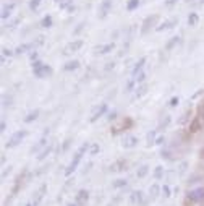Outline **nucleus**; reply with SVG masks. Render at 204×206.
Masks as SVG:
<instances>
[{
	"instance_id": "1",
	"label": "nucleus",
	"mask_w": 204,
	"mask_h": 206,
	"mask_svg": "<svg viewBox=\"0 0 204 206\" xmlns=\"http://www.w3.org/2000/svg\"><path fill=\"white\" fill-rule=\"evenodd\" d=\"M88 143H84L81 148H80V150H78V153H76L75 154V158H73V161L72 162H70V166H68V169L65 170V174L67 175H70V174H72V172H75V170H76V167H78V164H80V161H81V156H83V153L84 151H86L88 150Z\"/></svg>"
},
{
	"instance_id": "2",
	"label": "nucleus",
	"mask_w": 204,
	"mask_h": 206,
	"mask_svg": "<svg viewBox=\"0 0 204 206\" xmlns=\"http://www.w3.org/2000/svg\"><path fill=\"white\" fill-rule=\"evenodd\" d=\"M186 200L189 203H201L204 200V187H199V188H194L191 191H188Z\"/></svg>"
},
{
	"instance_id": "3",
	"label": "nucleus",
	"mask_w": 204,
	"mask_h": 206,
	"mask_svg": "<svg viewBox=\"0 0 204 206\" xmlns=\"http://www.w3.org/2000/svg\"><path fill=\"white\" fill-rule=\"evenodd\" d=\"M159 21V16L157 15H151V16H147L146 20H144V23H143V34H146L147 31L151 29V28L154 26Z\"/></svg>"
},
{
	"instance_id": "4",
	"label": "nucleus",
	"mask_w": 204,
	"mask_h": 206,
	"mask_svg": "<svg viewBox=\"0 0 204 206\" xmlns=\"http://www.w3.org/2000/svg\"><path fill=\"white\" fill-rule=\"evenodd\" d=\"M26 137V132L24 130H21V132H16L15 135H13V137L10 138V141H8V145H7V146H8V148H13V146H16L18 143H20V141L21 140H23Z\"/></svg>"
},
{
	"instance_id": "5",
	"label": "nucleus",
	"mask_w": 204,
	"mask_h": 206,
	"mask_svg": "<svg viewBox=\"0 0 204 206\" xmlns=\"http://www.w3.org/2000/svg\"><path fill=\"white\" fill-rule=\"evenodd\" d=\"M83 47V41H73L65 47V54H73V52H78L80 49Z\"/></svg>"
},
{
	"instance_id": "6",
	"label": "nucleus",
	"mask_w": 204,
	"mask_h": 206,
	"mask_svg": "<svg viewBox=\"0 0 204 206\" xmlns=\"http://www.w3.org/2000/svg\"><path fill=\"white\" fill-rule=\"evenodd\" d=\"M34 75H36L37 78H44V76H49V75H52V68L49 67V65H42L41 68L34 70Z\"/></svg>"
},
{
	"instance_id": "7",
	"label": "nucleus",
	"mask_w": 204,
	"mask_h": 206,
	"mask_svg": "<svg viewBox=\"0 0 204 206\" xmlns=\"http://www.w3.org/2000/svg\"><path fill=\"white\" fill-rule=\"evenodd\" d=\"M105 110H107V105H105V104H101L99 107H97V109L94 110V114H93V115H91V122H96V120L99 119V117L102 115V114H104Z\"/></svg>"
},
{
	"instance_id": "8",
	"label": "nucleus",
	"mask_w": 204,
	"mask_h": 206,
	"mask_svg": "<svg viewBox=\"0 0 204 206\" xmlns=\"http://www.w3.org/2000/svg\"><path fill=\"white\" fill-rule=\"evenodd\" d=\"M110 7H112V2H110V0H104V2H102V5H101V16H102V18L109 13Z\"/></svg>"
},
{
	"instance_id": "9",
	"label": "nucleus",
	"mask_w": 204,
	"mask_h": 206,
	"mask_svg": "<svg viewBox=\"0 0 204 206\" xmlns=\"http://www.w3.org/2000/svg\"><path fill=\"white\" fill-rule=\"evenodd\" d=\"M136 143H138V140H136L135 137H125L122 145H123L125 148H133V146H135Z\"/></svg>"
},
{
	"instance_id": "10",
	"label": "nucleus",
	"mask_w": 204,
	"mask_h": 206,
	"mask_svg": "<svg viewBox=\"0 0 204 206\" xmlns=\"http://www.w3.org/2000/svg\"><path fill=\"white\" fill-rule=\"evenodd\" d=\"M173 25H177V20H168V21H165V23H162L160 26H157V31H164V29H168V28H172Z\"/></svg>"
},
{
	"instance_id": "11",
	"label": "nucleus",
	"mask_w": 204,
	"mask_h": 206,
	"mask_svg": "<svg viewBox=\"0 0 204 206\" xmlns=\"http://www.w3.org/2000/svg\"><path fill=\"white\" fill-rule=\"evenodd\" d=\"M34 47V42H29V44H23V46H18L16 47V54H24L26 51H31V49Z\"/></svg>"
},
{
	"instance_id": "12",
	"label": "nucleus",
	"mask_w": 204,
	"mask_h": 206,
	"mask_svg": "<svg viewBox=\"0 0 204 206\" xmlns=\"http://www.w3.org/2000/svg\"><path fill=\"white\" fill-rule=\"evenodd\" d=\"M88 198H89L88 191H86V190H80V193H78V203H80V204L86 203V201H88Z\"/></svg>"
},
{
	"instance_id": "13",
	"label": "nucleus",
	"mask_w": 204,
	"mask_h": 206,
	"mask_svg": "<svg viewBox=\"0 0 204 206\" xmlns=\"http://www.w3.org/2000/svg\"><path fill=\"white\" fill-rule=\"evenodd\" d=\"M13 7H15L13 3H8L7 7H3V10H2V18H3V20L10 16V13H11V10H13Z\"/></svg>"
},
{
	"instance_id": "14",
	"label": "nucleus",
	"mask_w": 204,
	"mask_h": 206,
	"mask_svg": "<svg viewBox=\"0 0 204 206\" xmlns=\"http://www.w3.org/2000/svg\"><path fill=\"white\" fill-rule=\"evenodd\" d=\"M78 67H80V62L78 60H72V62H67L65 63V70H68V72H70V70H76Z\"/></svg>"
},
{
	"instance_id": "15",
	"label": "nucleus",
	"mask_w": 204,
	"mask_h": 206,
	"mask_svg": "<svg viewBox=\"0 0 204 206\" xmlns=\"http://www.w3.org/2000/svg\"><path fill=\"white\" fill-rule=\"evenodd\" d=\"M144 62H146V59H141V60H139L136 65H135V68H133V76H135V78L139 75V70H141V67L144 65Z\"/></svg>"
},
{
	"instance_id": "16",
	"label": "nucleus",
	"mask_w": 204,
	"mask_h": 206,
	"mask_svg": "<svg viewBox=\"0 0 204 206\" xmlns=\"http://www.w3.org/2000/svg\"><path fill=\"white\" fill-rule=\"evenodd\" d=\"M199 127H201V120L196 117L193 122H191V125H189V130H191V132H198V130H199Z\"/></svg>"
},
{
	"instance_id": "17",
	"label": "nucleus",
	"mask_w": 204,
	"mask_h": 206,
	"mask_svg": "<svg viewBox=\"0 0 204 206\" xmlns=\"http://www.w3.org/2000/svg\"><path fill=\"white\" fill-rule=\"evenodd\" d=\"M198 15H196V13H191V15H189V18H188V25L189 26H194L196 23H198Z\"/></svg>"
},
{
	"instance_id": "18",
	"label": "nucleus",
	"mask_w": 204,
	"mask_h": 206,
	"mask_svg": "<svg viewBox=\"0 0 204 206\" xmlns=\"http://www.w3.org/2000/svg\"><path fill=\"white\" fill-rule=\"evenodd\" d=\"M37 115H39V110H33L29 115L24 119V122H33V120H36V119H37Z\"/></svg>"
},
{
	"instance_id": "19",
	"label": "nucleus",
	"mask_w": 204,
	"mask_h": 206,
	"mask_svg": "<svg viewBox=\"0 0 204 206\" xmlns=\"http://www.w3.org/2000/svg\"><path fill=\"white\" fill-rule=\"evenodd\" d=\"M99 51H101V54H109L110 51H114V44H107V46H102V47H99Z\"/></svg>"
},
{
	"instance_id": "20",
	"label": "nucleus",
	"mask_w": 204,
	"mask_h": 206,
	"mask_svg": "<svg viewBox=\"0 0 204 206\" xmlns=\"http://www.w3.org/2000/svg\"><path fill=\"white\" fill-rule=\"evenodd\" d=\"M141 198H143V193H141V191H135V193H133V196H131V201H133V203H139V201H141Z\"/></svg>"
},
{
	"instance_id": "21",
	"label": "nucleus",
	"mask_w": 204,
	"mask_h": 206,
	"mask_svg": "<svg viewBox=\"0 0 204 206\" xmlns=\"http://www.w3.org/2000/svg\"><path fill=\"white\" fill-rule=\"evenodd\" d=\"M139 5V0H130V2H128V5H126V10H135L136 8V7Z\"/></svg>"
},
{
	"instance_id": "22",
	"label": "nucleus",
	"mask_w": 204,
	"mask_h": 206,
	"mask_svg": "<svg viewBox=\"0 0 204 206\" xmlns=\"http://www.w3.org/2000/svg\"><path fill=\"white\" fill-rule=\"evenodd\" d=\"M44 191H46V187H41V188H39V191L36 193V200H34V203H33V204H37V203L41 201V198H42V193H44Z\"/></svg>"
},
{
	"instance_id": "23",
	"label": "nucleus",
	"mask_w": 204,
	"mask_h": 206,
	"mask_svg": "<svg viewBox=\"0 0 204 206\" xmlns=\"http://www.w3.org/2000/svg\"><path fill=\"white\" fill-rule=\"evenodd\" d=\"M41 25L44 26V28H50V26H52V18L47 15V16H46L44 20H42V23H41Z\"/></svg>"
},
{
	"instance_id": "24",
	"label": "nucleus",
	"mask_w": 204,
	"mask_h": 206,
	"mask_svg": "<svg viewBox=\"0 0 204 206\" xmlns=\"http://www.w3.org/2000/svg\"><path fill=\"white\" fill-rule=\"evenodd\" d=\"M147 170H149V169H147V166H143V167H139V170H138V177H139V179H141V177H144L146 174H147Z\"/></svg>"
},
{
	"instance_id": "25",
	"label": "nucleus",
	"mask_w": 204,
	"mask_h": 206,
	"mask_svg": "<svg viewBox=\"0 0 204 206\" xmlns=\"http://www.w3.org/2000/svg\"><path fill=\"white\" fill-rule=\"evenodd\" d=\"M146 91H147V86L146 84H143L141 88H138V93H136V97H141V96H144L146 94Z\"/></svg>"
},
{
	"instance_id": "26",
	"label": "nucleus",
	"mask_w": 204,
	"mask_h": 206,
	"mask_svg": "<svg viewBox=\"0 0 204 206\" xmlns=\"http://www.w3.org/2000/svg\"><path fill=\"white\" fill-rule=\"evenodd\" d=\"M162 174H164V169L162 167H156V172H154V177H156V179H160V177H162Z\"/></svg>"
},
{
	"instance_id": "27",
	"label": "nucleus",
	"mask_w": 204,
	"mask_h": 206,
	"mask_svg": "<svg viewBox=\"0 0 204 206\" xmlns=\"http://www.w3.org/2000/svg\"><path fill=\"white\" fill-rule=\"evenodd\" d=\"M178 41H180L178 38H172V41H170V42H168V44H167V49H168V51H170V49H172V47H173L175 44H178Z\"/></svg>"
},
{
	"instance_id": "28",
	"label": "nucleus",
	"mask_w": 204,
	"mask_h": 206,
	"mask_svg": "<svg viewBox=\"0 0 204 206\" xmlns=\"http://www.w3.org/2000/svg\"><path fill=\"white\" fill-rule=\"evenodd\" d=\"M39 3H41V0H31V2H29V7H31L33 10H36L37 7H39Z\"/></svg>"
},
{
	"instance_id": "29",
	"label": "nucleus",
	"mask_w": 204,
	"mask_h": 206,
	"mask_svg": "<svg viewBox=\"0 0 204 206\" xmlns=\"http://www.w3.org/2000/svg\"><path fill=\"white\" fill-rule=\"evenodd\" d=\"M44 145H46V138H42L39 143H37V146H34V148H33V151H37L39 148H41V146H44Z\"/></svg>"
},
{
	"instance_id": "30",
	"label": "nucleus",
	"mask_w": 204,
	"mask_h": 206,
	"mask_svg": "<svg viewBox=\"0 0 204 206\" xmlns=\"http://www.w3.org/2000/svg\"><path fill=\"white\" fill-rule=\"evenodd\" d=\"M49 153H50V146H49V148H46V150H44V151H42V153H41V156H39V159H44V158H46V156H47Z\"/></svg>"
},
{
	"instance_id": "31",
	"label": "nucleus",
	"mask_w": 204,
	"mask_h": 206,
	"mask_svg": "<svg viewBox=\"0 0 204 206\" xmlns=\"http://www.w3.org/2000/svg\"><path fill=\"white\" fill-rule=\"evenodd\" d=\"M144 78H146V75H144V73H139V75L135 78V80H136V83H143V81H144Z\"/></svg>"
},
{
	"instance_id": "32",
	"label": "nucleus",
	"mask_w": 204,
	"mask_h": 206,
	"mask_svg": "<svg viewBox=\"0 0 204 206\" xmlns=\"http://www.w3.org/2000/svg\"><path fill=\"white\" fill-rule=\"evenodd\" d=\"M157 193H159V187H157V185H152V187H151V195L156 196Z\"/></svg>"
},
{
	"instance_id": "33",
	"label": "nucleus",
	"mask_w": 204,
	"mask_h": 206,
	"mask_svg": "<svg viewBox=\"0 0 204 206\" xmlns=\"http://www.w3.org/2000/svg\"><path fill=\"white\" fill-rule=\"evenodd\" d=\"M42 65H44V63L39 62V60H37V62H34V63H33V72H34V70H37V68H41Z\"/></svg>"
},
{
	"instance_id": "34",
	"label": "nucleus",
	"mask_w": 204,
	"mask_h": 206,
	"mask_svg": "<svg viewBox=\"0 0 204 206\" xmlns=\"http://www.w3.org/2000/svg\"><path fill=\"white\" fill-rule=\"evenodd\" d=\"M154 132H151L149 135H147V145H154Z\"/></svg>"
},
{
	"instance_id": "35",
	"label": "nucleus",
	"mask_w": 204,
	"mask_h": 206,
	"mask_svg": "<svg viewBox=\"0 0 204 206\" xmlns=\"http://www.w3.org/2000/svg\"><path fill=\"white\" fill-rule=\"evenodd\" d=\"M125 183H126V180H115L114 187H122V185H125Z\"/></svg>"
},
{
	"instance_id": "36",
	"label": "nucleus",
	"mask_w": 204,
	"mask_h": 206,
	"mask_svg": "<svg viewBox=\"0 0 204 206\" xmlns=\"http://www.w3.org/2000/svg\"><path fill=\"white\" fill-rule=\"evenodd\" d=\"M162 191L165 193V196H170V188H168L167 185H164V187H162Z\"/></svg>"
},
{
	"instance_id": "37",
	"label": "nucleus",
	"mask_w": 204,
	"mask_h": 206,
	"mask_svg": "<svg viewBox=\"0 0 204 206\" xmlns=\"http://www.w3.org/2000/svg\"><path fill=\"white\" fill-rule=\"evenodd\" d=\"M177 104H178V97H172L170 99V105H172V107H175Z\"/></svg>"
},
{
	"instance_id": "38",
	"label": "nucleus",
	"mask_w": 204,
	"mask_h": 206,
	"mask_svg": "<svg viewBox=\"0 0 204 206\" xmlns=\"http://www.w3.org/2000/svg\"><path fill=\"white\" fill-rule=\"evenodd\" d=\"M96 153H99V146L94 145L93 148H91V154H96Z\"/></svg>"
},
{
	"instance_id": "39",
	"label": "nucleus",
	"mask_w": 204,
	"mask_h": 206,
	"mask_svg": "<svg viewBox=\"0 0 204 206\" xmlns=\"http://www.w3.org/2000/svg\"><path fill=\"white\" fill-rule=\"evenodd\" d=\"M115 117H117V112H110V114H109V117H107V119H109V120H114Z\"/></svg>"
},
{
	"instance_id": "40",
	"label": "nucleus",
	"mask_w": 204,
	"mask_h": 206,
	"mask_svg": "<svg viewBox=\"0 0 204 206\" xmlns=\"http://www.w3.org/2000/svg\"><path fill=\"white\" fill-rule=\"evenodd\" d=\"M70 2H72V0H63V2H62V7L65 8V7H68V5H70Z\"/></svg>"
},
{
	"instance_id": "41",
	"label": "nucleus",
	"mask_w": 204,
	"mask_h": 206,
	"mask_svg": "<svg viewBox=\"0 0 204 206\" xmlns=\"http://www.w3.org/2000/svg\"><path fill=\"white\" fill-rule=\"evenodd\" d=\"M156 143H157V145H162V143H164V137H159V138L156 140Z\"/></svg>"
},
{
	"instance_id": "42",
	"label": "nucleus",
	"mask_w": 204,
	"mask_h": 206,
	"mask_svg": "<svg viewBox=\"0 0 204 206\" xmlns=\"http://www.w3.org/2000/svg\"><path fill=\"white\" fill-rule=\"evenodd\" d=\"M2 54H3V55H7V57H8V55H11V52L8 51V49H3V51H2Z\"/></svg>"
},
{
	"instance_id": "43",
	"label": "nucleus",
	"mask_w": 204,
	"mask_h": 206,
	"mask_svg": "<svg viewBox=\"0 0 204 206\" xmlns=\"http://www.w3.org/2000/svg\"><path fill=\"white\" fill-rule=\"evenodd\" d=\"M177 0H165V5H173Z\"/></svg>"
},
{
	"instance_id": "44",
	"label": "nucleus",
	"mask_w": 204,
	"mask_h": 206,
	"mask_svg": "<svg viewBox=\"0 0 204 206\" xmlns=\"http://www.w3.org/2000/svg\"><path fill=\"white\" fill-rule=\"evenodd\" d=\"M199 114H201V117L204 119V105H201V107H199Z\"/></svg>"
},
{
	"instance_id": "45",
	"label": "nucleus",
	"mask_w": 204,
	"mask_h": 206,
	"mask_svg": "<svg viewBox=\"0 0 204 206\" xmlns=\"http://www.w3.org/2000/svg\"><path fill=\"white\" fill-rule=\"evenodd\" d=\"M68 206H76V204H68Z\"/></svg>"
},
{
	"instance_id": "46",
	"label": "nucleus",
	"mask_w": 204,
	"mask_h": 206,
	"mask_svg": "<svg viewBox=\"0 0 204 206\" xmlns=\"http://www.w3.org/2000/svg\"><path fill=\"white\" fill-rule=\"evenodd\" d=\"M55 2H62V0H55Z\"/></svg>"
},
{
	"instance_id": "47",
	"label": "nucleus",
	"mask_w": 204,
	"mask_h": 206,
	"mask_svg": "<svg viewBox=\"0 0 204 206\" xmlns=\"http://www.w3.org/2000/svg\"><path fill=\"white\" fill-rule=\"evenodd\" d=\"M186 2H189V0H186Z\"/></svg>"
}]
</instances>
